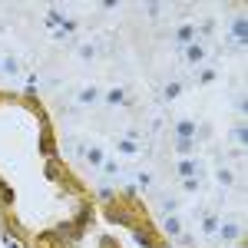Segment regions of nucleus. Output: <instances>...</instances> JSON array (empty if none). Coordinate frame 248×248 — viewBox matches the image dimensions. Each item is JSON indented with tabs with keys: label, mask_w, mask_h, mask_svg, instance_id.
<instances>
[{
	"label": "nucleus",
	"mask_w": 248,
	"mask_h": 248,
	"mask_svg": "<svg viewBox=\"0 0 248 248\" xmlns=\"http://www.w3.org/2000/svg\"><path fill=\"white\" fill-rule=\"evenodd\" d=\"M242 232H245L242 215H225V218H218V235H215V238H222L225 245H235V242L242 238Z\"/></svg>",
	"instance_id": "obj_1"
},
{
	"label": "nucleus",
	"mask_w": 248,
	"mask_h": 248,
	"mask_svg": "<svg viewBox=\"0 0 248 248\" xmlns=\"http://www.w3.org/2000/svg\"><path fill=\"white\" fill-rule=\"evenodd\" d=\"M205 60H209V43H205V40H195V43H189V46L182 50V63H186V70H199V66H205Z\"/></svg>",
	"instance_id": "obj_2"
},
{
	"label": "nucleus",
	"mask_w": 248,
	"mask_h": 248,
	"mask_svg": "<svg viewBox=\"0 0 248 248\" xmlns=\"http://www.w3.org/2000/svg\"><path fill=\"white\" fill-rule=\"evenodd\" d=\"M113 155L119 159V162H123V159H136V155H139V139H136L133 133L113 139Z\"/></svg>",
	"instance_id": "obj_3"
},
{
	"label": "nucleus",
	"mask_w": 248,
	"mask_h": 248,
	"mask_svg": "<svg viewBox=\"0 0 248 248\" xmlns=\"http://www.w3.org/2000/svg\"><path fill=\"white\" fill-rule=\"evenodd\" d=\"M103 103L106 106H129L133 103V90L129 86H103Z\"/></svg>",
	"instance_id": "obj_4"
},
{
	"label": "nucleus",
	"mask_w": 248,
	"mask_h": 248,
	"mask_svg": "<svg viewBox=\"0 0 248 248\" xmlns=\"http://www.w3.org/2000/svg\"><path fill=\"white\" fill-rule=\"evenodd\" d=\"M73 103H77V106H99V103H103V86H96V83L79 86L77 93H73Z\"/></svg>",
	"instance_id": "obj_5"
},
{
	"label": "nucleus",
	"mask_w": 248,
	"mask_h": 248,
	"mask_svg": "<svg viewBox=\"0 0 248 248\" xmlns=\"http://www.w3.org/2000/svg\"><path fill=\"white\" fill-rule=\"evenodd\" d=\"M159 229L166 232L169 238H179V235L186 232V215H182V212H169V215H162V218H159Z\"/></svg>",
	"instance_id": "obj_6"
},
{
	"label": "nucleus",
	"mask_w": 248,
	"mask_h": 248,
	"mask_svg": "<svg viewBox=\"0 0 248 248\" xmlns=\"http://www.w3.org/2000/svg\"><path fill=\"white\" fill-rule=\"evenodd\" d=\"M245 40H248V17L238 14V17H232V23H229V43L232 46H245Z\"/></svg>",
	"instance_id": "obj_7"
},
{
	"label": "nucleus",
	"mask_w": 248,
	"mask_h": 248,
	"mask_svg": "<svg viewBox=\"0 0 248 248\" xmlns=\"http://www.w3.org/2000/svg\"><path fill=\"white\" fill-rule=\"evenodd\" d=\"M172 129H175V139H195L199 142V119L195 116H179Z\"/></svg>",
	"instance_id": "obj_8"
},
{
	"label": "nucleus",
	"mask_w": 248,
	"mask_h": 248,
	"mask_svg": "<svg viewBox=\"0 0 248 248\" xmlns=\"http://www.w3.org/2000/svg\"><path fill=\"white\" fill-rule=\"evenodd\" d=\"M202 169H205V162H202V159H195V155H186V159H179V162H175V175H179V179L202 175Z\"/></svg>",
	"instance_id": "obj_9"
},
{
	"label": "nucleus",
	"mask_w": 248,
	"mask_h": 248,
	"mask_svg": "<svg viewBox=\"0 0 248 248\" xmlns=\"http://www.w3.org/2000/svg\"><path fill=\"white\" fill-rule=\"evenodd\" d=\"M215 235H218V215L215 212H202L199 215V238L202 242H212Z\"/></svg>",
	"instance_id": "obj_10"
},
{
	"label": "nucleus",
	"mask_w": 248,
	"mask_h": 248,
	"mask_svg": "<svg viewBox=\"0 0 248 248\" xmlns=\"http://www.w3.org/2000/svg\"><path fill=\"white\" fill-rule=\"evenodd\" d=\"M103 159H106V142H90V146H86V153H83V162H86L93 172H99Z\"/></svg>",
	"instance_id": "obj_11"
},
{
	"label": "nucleus",
	"mask_w": 248,
	"mask_h": 248,
	"mask_svg": "<svg viewBox=\"0 0 248 248\" xmlns=\"http://www.w3.org/2000/svg\"><path fill=\"white\" fill-rule=\"evenodd\" d=\"M73 53H77L79 63H96V57H99V46H96V40H79L77 46H73Z\"/></svg>",
	"instance_id": "obj_12"
},
{
	"label": "nucleus",
	"mask_w": 248,
	"mask_h": 248,
	"mask_svg": "<svg viewBox=\"0 0 248 248\" xmlns=\"http://www.w3.org/2000/svg\"><path fill=\"white\" fill-rule=\"evenodd\" d=\"M195 40H199V33H195V23H189V20H186V23H179V27H175V43H179L182 50H186L189 43H195Z\"/></svg>",
	"instance_id": "obj_13"
},
{
	"label": "nucleus",
	"mask_w": 248,
	"mask_h": 248,
	"mask_svg": "<svg viewBox=\"0 0 248 248\" xmlns=\"http://www.w3.org/2000/svg\"><path fill=\"white\" fill-rule=\"evenodd\" d=\"M215 182H218V189H232L238 182V172L232 169V166H218L215 169Z\"/></svg>",
	"instance_id": "obj_14"
},
{
	"label": "nucleus",
	"mask_w": 248,
	"mask_h": 248,
	"mask_svg": "<svg viewBox=\"0 0 248 248\" xmlns=\"http://www.w3.org/2000/svg\"><path fill=\"white\" fill-rule=\"evenodd\" d=\"M20 70H23V66H20L17 57H0V77L3 79H17Z\"/></svg>",
	"instance_id": "obj_15"
},
{
	"label": "nucleus",
	"mask_w": 248,
	"mask_h": 248,
	"mask_svg": "<svg viewBox=\"0 0 248 248\" xmlns=\"http://www.w3.org/2000/svg\"><path fill=\"white\" fill-rule=\"evenodd\" d=\"M215 79H218V70H215L212 63H205V66L195 70V86H212Z\"/></svg>",
	"instance_id": "obj_16"
},
{
	"label": "nucleus",
	"mask_w": 248,
	"mask_h": 248,
	"mask_svg": "<svg viewBox=\"0 0 248 248\" xmlns=\"http://www.w3.org/2000/svg\"><path fill=\"white\" fill-rule=\"evenodd\" d=\"M182 93H186V83H182L179 77H172L169 83L162 86V99H166V103H172V99H179Z\"/></svg>",
	"instance_id": "obj_17"
},
{
	"label": "nucleus",
	"mask_w": 248,
	"mask_h": 248,
	"mask_svg": "<svg viewBox=\"0 0 248 248\" xmlns=\"http://www.w3.org/2000/svg\"><path fill=\"white\" fill-rule=\"evenodd\" d=\"M232 146H238V149H245L248 146V126H245V119H238L235 126H232Z\"/></svg>",
	"instance_id": "obj_18"
},
{
	"label": "nucleus",
	"mask_w": 248,
	"mask_h": 248,
	"mask_svg": "<svg viewBox=\"0 0 248 248\" xmlns=\"http://www.w3.org/2000/svg\"><path fill=\"white\" fill-rule=\"evenodd\" d=\"M172 149L179 159H186V155H195V139H175L172 142Z\"/></svg>",
	"instance_id": "obj_19"
},
{
	"label": "nucleus",
	"mask_w": 248,
	"mask_h": 248,
	"mask_svg": "<svg viewBox=\"0 0 248 248\" xmlns=\"http://www.w3.org/2000/svg\"><path fill=\"white\" fill-rule=\"evenodd\" d=\"M182 186V195H199L202 192V175H192V179H179Z\"/></svg>",
	"instance_id": "obj_20"
},
{
	"label": "nucleus",
	"mask_w": 248,
	"mask_h": 248,
	"mask_svg": "<svg viewBox=\"0 0 248 248\" xmlns=\"http://www.w3.org/2000/svg\"><path fill=\"white\" fill-rule=\"evenodd\" d=\"M119 166H123V162H119V159H116V155H106V159H103V166H99V172H106V175H119Z\"/></svg>",
	"instance_id": "obj_21"
},
{
	"label": "nucleus",
	"mask_w": 248,
	"mask_h": 248,
	"mask_svg": "<svg viewBox=\"0 0 248 248\" xmlns=\"http://www.w3.org/2000/svg\"><path fill=\"white\" fill-rule=\"evenodd\" d=\"M63 23H66V17H63L60 10H50V14H46V27H63Z\"/></svg>",
	"instance_id": "obj_22"
},
{
	"label": "nucleus",
	"mask_w": 248,
	"mask_h": 248,
	"mask_svg": "<svg viewBox=\"0 0 248 248\" xmlns=\"http://www.w3.org/2000/svg\"><path fill=\"white\" fill-rule=\"evenodd\" d=\"M179 242H182L186 248H195L199 242H202V238H199V235H192V232H182V235H179Z\"/></svg>",
	"instance_id": "obj_23"
},
{
	"label": "nucleus",
	"mask_w": 248,
	"mask_h": 248,
	"mask_svg": "<svg viewBox=\"0 0 248 248\" xmlns=\"http://www.w3.org/2000/svg\"><path fill=\"white\" fill-rule=\"evenodd\" d=\"M113 195H116V192L109 189V186H103V189H99V199H103V202H109V199H113Z\"/></svg>",
	"instance_id": "obj_24"
},
{
	"label": "nucleus",
	"mask_w": 248,
	"mask_h": 248,
	"mask_svg": "<svg viewBox=\"0 0 248 248\" xmlns=\"http://www.w3.org/2000/svg\"><path fill=\"white\" fill-rule=\"evenodd\" d=\"M159 10H162V7H159V3H146V14H149V17H155V14H159Z\"/></svg>",
	"instance_id": "obj_25"
}]
</instances>
